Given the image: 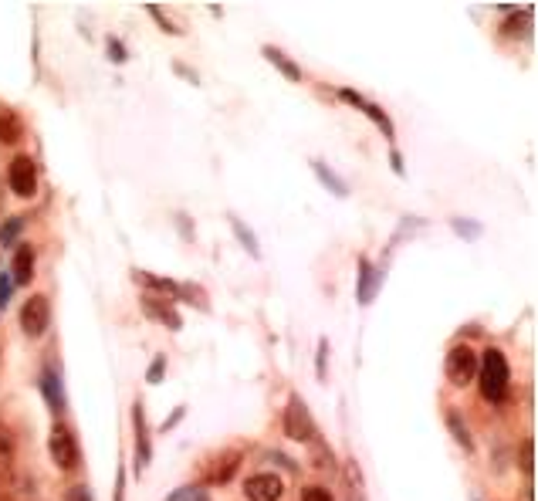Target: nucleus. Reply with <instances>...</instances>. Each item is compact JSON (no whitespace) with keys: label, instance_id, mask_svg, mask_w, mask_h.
<instances>
[{"label":"nucleus","instance_id":"obj_6","mask_svg":"<svg viewBox=\"0 0 538 501\" xmlns=\"http://www.w3.org/2000/svg\"><path fill=\"white\" fill-rule=\"evenodd\" d=\"M285 434H288L292 441H315V424H311L308 407L298 400V396L288 400V410H285Z\"/></svg>","mask_w":538,"mask_h":501},{"label":"nucleus","instance_id":"obj_16","mask_svg":"<svg viewBox=\"0 0 538 501\" xmlns=\"http://www.w3.org/2000/svg\"><path fill=\"white\" fill-rule=\"evenodd\" d=\"M264 58L271 61V64H277V68H281L285 75L292 78V81H298V78H302V72H298V68H294V64H292L288 58H285L281 51H275V47H264Z\"/></svg>","mask_w":538,"mask_h":501},{"label":"nucleus","instance_id":"obj_2","mask_svg":"<svg viewBox=\"0 0 538 501\" xmlns=\"http://www.w3.org/2000/svg\"><path fill=\"white\" fill-rule=\"evenodd\" d=\"M447 376L454 386H467L477 376V356L471 346H454L447 352Z\"/></svg>","mask_w":538,"mask_h":501},{"label":"nucleus","instance_id":"obj_25","mask_svg":"<svg viewBox=\"0 0 538 501\" xmlns=\"http://www.w3.org/2000/svg\"><path fill=\"white\" fill-rule=\"evenodd\" d=\"M68 501H92V495H88V488L85 485H78L68 491Z\"/></svg>","mask_w":538,"mask_h":501},{"label":"nucleus","instance_id":"obj_10","mask_svg":"<svg viewBox=\"0 0 538 501\" xmlns=\"http://www.w3.org/2000/svg\"><path fill=\"white\" fill-rule=\"evenodd\" d=\"M132 417H136V457H139V471L149 464V437H146V413H142V403L132 407Z\"/></svg>","mask_w":538,"mask_h":501},{"label":"nucleus","instance_id":"obj_18","mask_svg":"<svg viewBox=\"0 0 538 501\" xmlns=\"http://www.w3.org/2000/svg\"><path fill=\"white\" fill-rule=\"evenodd\" d=\"M21 227H24V220H21V217H14V220H7V224H4V227H0V244H11L17 237V234H21Z\"/></svg>","mask_w":538,"mask_h":501},{"label":"nucleus","instance_id":"obj_26","mask_svg":"<svg viewBox=\"0 0 538 501\" xmlns=\"http://www.w3.org/2000/svg\"><path fill=\"white\" fill-rule=\"evenodd\" d=\"M11 291H14V281H11V278H0V305H7Z\"/></svg>","mask_w":538,"mask_h":501},{"label":"nucleus","instance_id":"obj_5","mask_svg":"<svg viewBox=\"0 0 538 501\" xmlns=\"http://www.w3.org/2000/svg\"><path fill=\"white\" fill-rule=\"evenodd\" d=\"M47 451H51V461H55L62 471L78 468V444H75V437H71V430L55 427L51 437H47Z\"/></svg>","mask_w":538,"mask_h":501},{"label":"nucleus","instance_id":"obj_19","mask_svg":"<svg viewBox=\"0 0 538 501\" xmlns=\"http://www.w3.org/2000/svg\"><path fill=\"white\" fill-rule=\"evenodd\" d=\"M522 471H525V474L535 471V444H532V441L522 444Z\"/></svg>","mask_w":538,"mask_h":501},{"label":"nucleus","instance_id":"obj_4","mask_svg":"<svg viewBox=\"0 0 538 501\" xmlns=\"http://www.w3.org/2000/svg\"><path fill=\"white\" fill-rule=\"evenodd\" d=\"M7 183L17 197H34L38 190V167H34L31 156H14L11 169H7Z\"/></svg>","mask_w":538,"mask_h":501},{"label":"nucleus","instance_id":"obj_23","mask_svg":"<svg viewBox=\"0 0 538 501\" xmlns=\"http://www.w3.org/2000/svg\"><path fill=\"white\" fill-rule=\"evenodd\" d=\"M522 28H528V11H525V14H518V17H511V21H508V34H522Z\"/></svg>","mask_w":538,"mask_h":501},{"label":"nucleus","instance_id":"obj_24","mask_svg":"<svg viewBox=\"0 0 538 501\" xmlns=\"http://www.w3.org/2000/svg\"><path fill=\"white\" fill-rule=\"evenodd\" d=\"M108 55H112V61H119V64H122V61H125V47L119 45V41H112V38H108Z\"/></svg>","mask_w":538,"mask_h":501},{"label":"nucleus","instance_id":"obj_21","mask_svg":"<svg viewBox=\"0 0 538 501\" xmlns=\"http://www.w3.org/2000/svg\"><path fill=\"white\" fill-rule=\"evenodd\" d=\"M163 369H166V356H156L153 366H149V373H146V380L159 383V380H163Z\"/></svg>","mask_w":538,"mask_h":501},{"label":"nucleus","instance_id":"obj_22","mask_svg":"<svg viewBox=\"0 0 538 501\" xmlns=\"http://www.w3.org/2000/svg\"><path fill=\"white\" fill-rule=\"evenodd\" d=\"M176 498L180 501H210L207 491H200V488H183V491H176Z\"/></svg>","mask_w":538,"mask_h":501},{"label":"nucleus","instance_id":"obj_14","mask_svg":"<svg viewBox=\"0 0 538 501\" xmlns=\"http://www.w3.org/2000/svg\"><path fill=\"white\" fill-rule=\"evenodd\" d=\"M146 312H149V315H153V319H159V322H166L169 329H180V315H176V312H173V308H159V305H156V298H146Z\"/></svg>","mask_w":538,"mask_h":501},{"label":"nucleus","instance_id":"obj_3","mask_svg":"<svg viewBox=\"0 0 538 501\" xmlns=\"http://www.w3.org/2000/svg\"><path fill=\"white\" fill-rule=\"evenodd\" d=\"M47 322H51V305H47V298L45 295H31V298L24 302V308H21V329L31 335V339H38V335L47 332Z\"/></svg>","mask_w":538,"mask_h":501},{"label":"nucleus","instance_id":"obj_15","mask_svg":"<svg viewBox=\"0 0 538 501\" xmlns=\"http://www.w3.org/2000/svg\"><path fill=\"white\" fill-rule=\"evenodd\" d=\"M447 424H450V430H454V441L461 444L464 451H474V441H471V434H467V427L461 424V417H457V413H454V410L447 413Z\"/></svg>","mask_w":538,"mask_h":501},{"label":"nucleus","instance_id":"obj_8","mask_svg":"<svg viewBox=\"0 0 538 501\" xmlns=\"http://www.w3.org/2000/svg\"><path fill=\"white\" fill-rule=\"evenodd\" d=\"M11 281L14 285H28L34 278V247H28V244H21L17 247V254H14V268H11Z\"/></svg>","mask_w":538,"mask_h":501},{"label":"nucleus","instance_id":"obj_28","mask_svg":"<svg viewBox=\"0 0 538 501\" xmlns=\"http://www.w3.org/2000/svg\"><path fill=\"white\" fill-rule=\"evenodd\" d=\"M325 349H328V346L319 342V376H325Z\"/></svg>","mask_w":538,"mask_h":501},{"label":"nucleus","instance_id":"obj_13","mask_svg":"<svg viewBox=\"0 0 538 501\" xmlns=\"http://www.w3.org/2000/svg\"><path fill=\"white\" fill-rule=\"evenodd\" d=\"M311 169L319 173V180H322L325 186H332V193H336V197H345V193H349V186H345V183L338 180V176H336V173H332V169H325L322 163H311Z\"/></svg>","mask_w":538,"mask_h":501},{"label":"nucleus","instance_id":"obj_9","mask_svg":"<svg viewBox=\"0 0 538 501\" xmlns=\"http://www.w3.org/2000/svg\"><path fill=\"white\" fill-rule=\"evenodd\" d=\"M41 390L47 396V407L55 413L64 410V393H62V380H58V373L55 369H45V376H41Z\"/></svg>","mask_w":538,"mask_h":501},{"label":"nucleus","instance_id":"obj_27","mask_svg":"<svg viewBox=\"0 0 538 501\" xmlns=\"http://www.w3.org/2000/svg\"><path fill=\"white\" fill-rule=\"evenodd\" d=\"M11 454V437H7V430L0 427V457H7Z\"/></svg>","mask_w":538,"mask_h":501},{"label":"nucleus","instance_id":"obj_7","mask_svg":"<svg viewBox=\"0 0 538 501\" xmlns=\"http://www.w3.org/2000/svg\"><path fill=\"white\" fill-rule=\"evenodd\" d=\"M281 491H285V485H281L277 474H254V478H247L244 485V495L251 501H277Z\"/></svg>","mask_w":538,"mask_h":501},{"label":"nucleus","instance_id":"obj_11","mask_svg":"<svg viewBox=\"0 0 538 501\" xmlns=\"http://www.w3.org/2000/svg\"><path fill=\"white\" fill-rule=\"evenodd\" d=\"M21 136H24V125L17 119V112L4 108V112H0V142H17Z\"/></svg>","mask_w":538,"mask_h":501},{"label":"nucleus","instance_id":"obj_12","mask_svg":"<svg viewBox=\"0 0 538 501\" xmlns=\"http://www.w3.org/2000/svg\"><path fill=\"white\" fill-rule=\"evenodd\" d=\"M359 268H362V274H359V302H362V305H370V298H372V281H376L379 274L372 271V268H370V261H366V258L359 261Z\"/></svg>","mask_w":538,"mask_h":501},{"label":"nucleus","instance_id":"obj_20","mask_svg":"<svg viewBox=\"0 0 538 501\" xmlns=\"http://www.w3.org/2000/svg\"><path fill=\"white\" fill-rule=\"evenodd\" d=\"M302 501H332V495H328V488L322 485H311L302 491Z\"/></svg>","mask_w":538,"mask_h":501},{"label":"nucleus","instance_id":"obj_17","mask_svg":"<svg viewBox=\"0 0 538 501\" xmlns=\"http://www.w3.org/2000/svg\"><path fill=\"white\" fill-rule=\"evenodd\" d=\"M231 227H234V234L241 237V244H244L247 251H251L254 258H261V247H258V241H254V234H251V230H244V224H241V220H234V217H231Z\"/></svg>","mask_w":538,"mask_h":501},{"label":"nucleus","instance_id":"obj_1","mask_svg":"<svg viewBox=\"0 0 538 501\" xmlns=\"http://www.w3.org/2000/svg\"><path fill=\"white\" fill-rule=\"evenodd\" d=\"M477 380H481V396L491 400V403H501L508 393V359L501 349H488L481 359H477Z\"/></svg>","mask_w":538,"mask_h":501}]
</instances>
